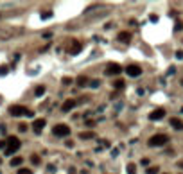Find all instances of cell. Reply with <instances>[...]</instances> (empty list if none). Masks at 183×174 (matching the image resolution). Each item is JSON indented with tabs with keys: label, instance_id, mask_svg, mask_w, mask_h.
<instances>
[{
	"label": "cell",
	"instance_id": "16",
	"mask_svg": "<svg viewBox=\"0 0 183 174\" xmlns=\"http://www.w3.org/2000/svg\"><path fill=\"white\" fill-rule=\"evenodd\" d=\"M124 86H126V84H124V81H122V79H117V81L113 83V88H115V90H122Z\"/></svg>",
	"mask_w": 183,
	"mask_h": 174
},
{
	"label": "cell",
	"instance_id": "20",
	"mask_svg": "<svg viewBox=\"0 0 183 174\" xmlns=\"http://www.w3.org/2000/svg\"><path fill=\"white\" fill-rule=\"evenodd\" d=\"M52 18V11H45V13H41V20H49Z\"/></svg>",
	"mask_w": 183,
	"mask_h": 174
},
{
	"label": "cell",
	"instance_id": "21",
	"mask_svg": "<svg viewBox=\"0 0 183 174\" xmlns=\"http://www.w3.org/2000/svg\"><path fill=\"white\" fill-rule=\"evenodd\" d=\"M158 171H160V167H149L145 171V174H158Z\"/></svg>",
	"mask_w": 183,
	"mask_h": 174
},
{
	"label": "cell",
	"instance_id": "32",
	"mask_svg": "<svg viewBox=\"0 0 183 174\" xmlns=\"http://www.w3.org/2000/svg\"><path fill=\"white\" fill-rule=\"evenodd\" d=\"M68 174H75V169H74V167H70V169H68Z\"/></svg>",
	"mask_w": 183,
	"mask_h": 174
},
{
	"label": "cell",
	"instance_id": "13",
	"mask_svg": "<svg viewBox=\"0 0 183 174\" xmlns=\"http://www.w3.org/2000/svg\"><path fill=\"white\" fill-rule=\"evenodd\" d=\"M97 135L93 133V131H83V133H79V138L81 140H88V138H95Z\"/></svg>",
	"mask_w": 183,
	"mask_h": 174
},
{
	"label": "cell",
	"instance_id": "1",
	"mask_svg": "<svg viewBox=\"0 0 183 174\" xmlns=\"http://www.w3.org/2000/svg\"><path fill=\"white\" fill-rule=\"evenodd\" d=\"M11 117H34V111L27 110L25 106H20V104H13L9 108Z\"/></svg>",
	"mask_w": 183,
	"mask_h": 174
},
{
	"label": "cell",
	"instance_id": "26",
	"mask_svg": "<svg viewBox=\"0 0 183 174\" xmlns=\"http://www.w3.org/2000/svg\"><path fill=\"white\" fill-rule=\"evenodd\" d=\"M174 29H176V31H181V29H183V23H181V22H176Z\"/></svg>",
	"mask_w": 183,
	"mask_h": 174
},
{
	"label": "cell",
	"instance_id": "27",
	"mask_svg": "<svg viewBox=\"0 0 183 174\" xmlns=\"http://www.w3.org/2000/svg\"><path fill=\"white\" fill-rule=\"evenodd\" d=\"M18 129L23 133V131H27V126H25V124H18Z\"/></svg>",
	"mask_w": 183,
	"mask_h": 174
},
{
	"label": "cell",
	"instance_id": "19",
	"mask_svg": "<svg viewBox=\"0 0 183 174\" xmlns=\"http://www.w3.org/2000/svg\"><path fill=\"white\" fill-rule=\"evenodd\" d=\"M128 174H136V167H135V164H128Z\"/></svg>",
	"mask_w": 183,
	"mask_h": 174
},
{
	"label": "cell",
	"instance_id": "29",
	"mask_svg": "<svg viewBox=\"0 0 183 174\" xmlns=\"http://www.w3.org/2000/svg\"><path fill=\"white\" fill-rule=\"evenodd\" d=\"M7 147V142L6 140H0V149H6Z\"/></svg>",
	"mask_w": 183,
	"mask_h": 174
},
{
	"label": "cell",
	"instance_id": "2",
	"mask_svg": "<svg viewBox=\"0 0 183 174\" xmlns=\"http://www.w3.org/2000/svg\"><path fill=\"white\" fill-rule=\"evenodd\" d=\"M167 140H169V136H167V135L158 133V135H152L151 138L147 140V145H149V147H162V145L167 144Z\"/></svg>",
	"mask_w": 183,
	"mask_h": 174
},
{
	"label": "cell",
	"instance_id": "33",
	"mask_svg": "<svg viewBox=\"0 0 183 174\" xmlns=\"http://www.w3.org/2000/svg\"><path fill=\"white\" fill-rule=\"evenodd\" d=\"M178 167H180V169H183V162H180V164H178Z\"/></svg>",
	"mask_w": 183,
	"mask_h": 174
},
{
	"label": "cell",
	"instance_id": "18",
	"mask_svg": "<svg viewBox=\"0 0 183 174\" xmlns=\"http://www.w3.org/2000/svg\"><path fill=\"white\" fill-rule=\"evenodd\" d=\"M88 86H90V88H99V86H101V81H99V79H93V81L88 83Z\"/></svg>",
	"mask_w": 183,
	"mask_h": 174
},
{
	"label": "cell",
	"instance_id": "17",
	"mask_svg": "<svg viewBox=\"0 0 183 174\" xmlns=\"http://www.w3.org/2000/svg\"><path fill=\"white\" fill-rule=\"evenodd\" d=\"M43 93H45V86H43V84H41V86H36L34 95H38V97H40V95H43Z\"/></svg>",
	"mask_w": 183,
	"mask_h": 174
},
{
	"label": "cell",
	"instance_id": "5",
	"mask_svg": "<svg viewBox=\"0 0 183 174\" xmlns=\"http://www.w3.org/2000/svg\"><path fill=\"white\" fill-rule=\"evenodd\" d=\"M106 75H119L122 72V67L119 63H108V67H106Z\"/></svg>",
	"mask_w": 183,
	"mask_h": 174
},
{
	"label": "cell",
	"instance_id": "10",
	"mask_svg": "<svg viewBox=\"0 0 183 174\" xmlns=\"http://www.w3.org/2000/svg\"><path fill=\"white\" fill-rule=\"evenodd\" d=\"M77 104V101H74V99H67L65 103H63V106H61V111H70V110H74V106Z\"/></svg>",
	"mask_w": 183,
	"mask_h": 174
},
{
	"label": "cell",
	"instance_id": "30",
	"mask_svg": "<svg viewBox=\"0 0 183 174\" xmlns=\"http://www.w3.org/2000/svg\"><path fill=\"white\" fill-rule=\"evenodd\" d=\"M151 22H158V16H156V14H151Z\"/></svg>",
	"mask_w": 183,
	"mask_h": 174
},
{
	"label": "cell",
	"instance_id": "36",
	"mask_svg": "<svg viewBox=\"0 0 183 174\" xmlns=\"http://www.w3.org/2000/svg\"><path fill=\"white\" fill-rule=\"evenodd\" d=\"M181 84H183V81H181Z\"/></svg>",
	"mask_w": 183,
	"mask_h": 174
},
{
	"label": "cell",
	"instance_id": "22",
	"mask_svg": "<svg viewBox=\"0 0 183 174\" xmlns=\"http://www.w3.org/2000/svg\"><path fill=\"white\" fill-rule=\"evenodd\" d=\"M30 164L38 165L40 164V156H38V154H32V156H30Z\"/></svg>",
	"mask_w": 183,
	"mask_h": 174
},
{
	"label": "cell",
	"instance_id": "31",
	"mask_svg": "<svg viewBox=\"0 0 183 174\" xmlns=\"http://www.w3.org/2000/svg\"><path fill=\"white\" fill-rule=\"evenodd\" d=\"M67 147H74V142H72V140H67Z\"/></svg>",
	"mask_w": 183,
	"mask_h": 174
},
{
	"label": "cell",
	"instance_id": "25",
	"mask_svg": "<svg viewBox=\"0 0 183 174\" xmlns=\"http://www.w3.org/2000/svg\"><path fill=\"white\" fill-rule=\"evenodd\" d=\"M70 83H74V81H72V77H63V84H67V86H68Z\"/></svg>",
	"mask_w": 183,
	"mask_h": 174
},
{
	"label": "cell",
	"instance_id": "34",
	"mask_svg": "<svg viewBox=\"0 0 183 174\" xmlns=\"http://www.w3.org/2000/svg\"><path fill=\"white\" fill-rule=\"evenodd\" d=\"M81 174H88V171H81Z\"/></svg>",
	"mask_w": 183,
	"mask_h": 174
},
{
	"label": "cell",
	"instance_id": "14",
	"mask_svg": "<svg viewBox=\"0 0 183 174\" xmlns=\"http://www.w3.org/2000/svg\"><path fill=\"white\" fill-rule=\"evenodd\" d=\"M75 81H77V86H88V77H86V75H79V77H77V79H75Z\"/></svg>",
	"mask_w": 183,
	"mask_h": 174
},
{
	"label": "cell",
	"instance_id": "28",
	"mask_svg": "<svg viewBox=\"0 0 183 174\" xmlns=\"http://www.w3.org/2000/svg\"><path fill=\"white\" fill-rule=\"evenodd\" d=\"M176 58H178V59H183V51H176Z\"/></svg>",
	"mask_w": 183,
	"mask_h": 174
},
{
	"label": "cell",
	"instance_id": "37",
	"mask_svg": "<svg viewBox=\"0 0 183 174\" xmlns=\"http://www.w3.org/2000/svg\"><path fill=\"white\" fill-rule=\"evenodd\" d=\"M0 162H2V160H0Z\"/></svg>",
	"mask_w": 183,
	"mask_h": 174
},
{
	"label": "cell",
	"instance_id": "11",
	"mask_svg": "<svg viewBox=\"0 0 183 174\" xmlns=\"http://www.w3.org/2000/svg\"><path fill=\"white\" fill-rule=\"evenodd\" d=\"M117 40L122 41V43H129V41H131V34H129L128 31H122V32H119Z\"/></svg>",
	"mask_w": 183,
	"mask_h": 174
},
{
	"label": "cell",
	"instance_id": "6",
	"mask_svg": "<svg viewBox=\"0 0 183 174\" xmlns=\"http://www.w3.org/2000/svg\"><path fill=\"white\" fill-rule=\"evenodd\" d=\"M126 72H128V75H129V77H138V75L142 74V68H140L138 65H128Z\"/></svg>",
	"mask_w": 183,
	"mask_h": 174
},
{
	"label": "cell",
	"instance_id": "23",
	"mask_svg": "<svg viewBox=\"0 0 183 174\" xmlns=\"http://www.w3.org/2000/svg\"><path fill=\"white\" fill-rule=\"evenodd\" d=\"M7 72H9V68H7L6 65H2V67H0V75H7Z\"/></svg>",
	"mask_w": 183,
	"mask_h": 174
},
{
	"label": "cell",
	"instance_id": "8",
	"mask_svg": "<svg viewBox=\"0 0 183 174\" xmlns=\"http://www.w3.org/2000/svg\"><path fill=\"white\" fill-rule=\"evenodd\" d=\"M163 117H165V110L163 108H156L154 111L149 113V120H162Z\"/></svg>",
	"mask_w": 183,
	"mask_h": 174
},
{
	"label": "cell",
	"instance_id": "24",
	"mask_svg": "<svg viewBox=\"0 0 183 174\" xmlns=\"http://www.w3.org/2000/svg\"><path fill=\"white\" fill-rule=\"evenodd\" d=\"M18 174H32L30 169H18Z\"/></svg>",
	"mask_w": 183,
	"mask_h": 174
},
{
	"label": "cell",
	"instance_id": "12",
	"mask_svg": "<svg viewBox=\"0 0 183 174\" xmlns=\"http://www.w3.org/2000/svg\"><path fill=\"white\" fill-rule=\"evenodd\" d=\"M171 126H173L174 129H178V131H181V129H183V122L180 120V119H176V117L171 119Z\"/></svg>",
	"mask_w": 183,
	"mask_h": 174
},
{
	"label": "cell",
	"instance_id": "7",
	"mask_svg": "<svg viewBox=\"0 0 183 174\" xmlns=\"http://www.w3.org/2000/svg\"><path fill=\"white\" fill-rule=\"evenodd\" d=\"M81 49H83V45L77 40H74L70 43V47H68V54H70V56H77V54L81 52Z\"/></svg>",
	"mask_w": 183,
	"mask_h": 174
},
{
	"label": "cell",
	"instance_id": "3",
	"mask_svg": "<svg viewBox=\"0 0 183 174\" xmlns=\"http://www.w3.org/2000/svg\"><path fill=\"white\" fill-rule=\"evenodd\" d=\"M6 142H7V147H6V154L16 153V151L20 149V145H22V142H20V138H18V136H9Z\"/></svg>",
	"mask_w": 183,
	"mask_h": 174
},
{
	"label": "cell",
	"instance_id": "35",
	"mask_svg": "<svg viewBox=\"0 0 183 174\" xmlns=\"http://www.w3.org/2000/svg\"><path fill=\"white\" fill-rule=\"evenodd\" d=\"M181 113H183V108H181Z\"/></svg>",
	"mask_w": 183,
	"mask_h": 174
},
{
	"label": "cell",
	"instance_id": "4",
	"mask_svg": "<svg viewBox=\"0 0 183 174\" xmlns=\"http://www.w3.org/2000/svg\"><path fill=\"white\" fill-rule=\"evenodd\" d=\"M52 133L56 135V136H68L70 135V127L67 124H56L54 129H52Z\"/></svg>",
	"mask_w": 183,
	"mask_h": 174
},
{
	"label": "cell",
	"instance_id": "9",
	"mask_svg": "<svg viewBox=\"0 0 183 174\" xmlns=\"http://www.w3.org/2000/svg\"><path fill=\"white\" fill-rule=\"evenodd\" d=\"M45 119H36L34 120V124H32V129H34V133H38L40 135L41 131H43V127H45Z\"/></svg>",
	"mask_w": 183,
	"mask_h": 174
},
{
	"label": "cell",
	"instance_id": "15",
	"mask_svg": "<svg viewBox=\"0 0 183 174\" xmlns=\"http://www.w3.org/2000/svg\"><path fill=\"white\" fill-rule=\"evenodd\" d=\"M22 162H23V158L16 156V158H13V160H11V167H18V165H22Z\"/></svg>",
	"mask_w": 183,
	"mask_h": 174
}]
</instances>
